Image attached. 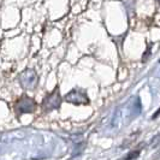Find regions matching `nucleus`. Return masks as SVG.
I'll use <instances>...</instances> for the list:
<instances>
[{"label":"nucleus","mask_w":160,"mask_h":160,"mask_svg":"<svg viewBox=\"0 0 160 160\" xmlns=\"http://www.w3.org/2000/svg\"><path fill=\"white\" fill-rule=\"evenodd\" d=\"M62 102V96L59 93V89L56 88L51 94H48L45 99H43V102H42V108L45 112H49V111H53L58 108L60 106Z\"/></svg>","instance_id":"1"},{"label":"nucleus","mask_w":160,"mask_h":160,"mask_svg":"<svg viewBox=\"0 0 160 160\" xmlns=\"http://www.w3.org/2000/svg\"><path fill=\"white\" fill-rule=\"evenodd\" d=\"M17 114H25V113H32L36 110V104L35 101L28 98V96H23L17 101L16 106H15Z\"/></svg>","instance_id":"2"},{"label":"nucleus","mask_w":160,"mask_h":160,"mask_svg":"<svg viewBox=\"0 0 160 160\" xmlns=\"http://www.w3.org/2000/svg\"><path fill=\"white\" fill-rule=\"evenodd\" d=\"M19 82L24 89H34L38 84V75L34 70L27 69L19 75Z\"/></svg>","instance_id":"3"},{"label":"nucleus","mask_w":160,"mask_h":160,"mask_svg":"<svg viewBox=\"0 0 160 160\" xmlns=\"http://www.w3.org/2000/svg\"><path fill=\"white\" fill-rule=\"evenodd\" d=\"M65 100L70 104H75V105H83V104H89V99L86 92L83 90H78V89H75V90H71L68 95L65 96Z\"/></svg>","instance_id":"4"},{"label":"nucleus","mask_w":160,"mask_h":160,"mask_svg":"<svg viewBox=\"0 0 160 160\" xmlns=\"http://www.w3.org/2000/svg\"><path fill=\"white\" fill-rule=\"evenodd\" d=\"M138 154H140V151H135V152H130L124 158V160H134V159H136L137 157H138Z\"/></svg>","instance_id":"5"}]
</instances>
